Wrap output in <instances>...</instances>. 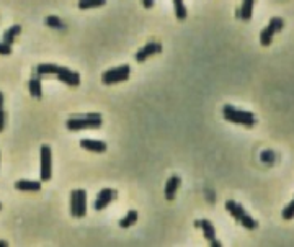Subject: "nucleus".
I'll use <instances>...</instances> for the list:
<instances>
[{
  "instance_id": "bb28decb",
  "label": "nucleus",
  "mask_w": 294,
  "mask_h": 247,
  "mask_svg": "<svg viewBox=\"0 0 294 247\" xmlns=\"http://www.w3.org/2000/svg\"><path fill=\"white\" fill-rule=\"evenodd\" d=\"M211 245H213V247H221L222 244L218 241V239H213V241H211Z\"/></svg>"
},
{
  "instance_id": "412c9836",
  "label": "nucleus",
  "mask_w": 294,
  "mask_h": 247,
  "mask_svg": "<svg viewBox=\"0 0 294 247\" xmlns=\"http://www.w3.org/2000/svg\"><path fill=\"white\" fill-rule=\"evenodd\" d=\"M46 25L51 26V28H57V30H61V28L64 26L62 22H61V18L59 17H54V15L46 17Z\"/></svg>"
},
{
  "instance_id": "5701e85b",
  "label": "nucleus",
  "mask_w": 294,
  "mask_h": 247,
  "mask_svg": "<svg viewBox=\"0 0 294 247\" xmlns=\"http://www.w3.org/2000/svg\"><path fill=\"white\" fill-rule=\"evenodd\" d=\"M0 54L2 56H9V54H12V46L10 45H7V43H0Z\"/></svg>"
},
{
  "instance_id": "2eb2a0df",
  "label": "nucleus",
  "mask_w": 294,
  "mask_h": 247,
  "mask_svg": "<svg viewBox=\"0 0 294 247\" xmlns=\"http://www.w3.org/2000/svg\"><path fill=\"white\" fill-rule=\"evenodd\" d=\"M199 223V228L203 229V234H204V239L206 241H213V239H216V229H214V226L209 220H201V221H198Z\"/></svg>"
},
{
  "instance_id": "c85d7f7f",
  "label": "nucleus",
  "mask_w": 294,
  "mask_h": 247,
  "mask_svg": "<svg viewBox=\"0 0 294 247\" xmlns=\"http://www.w3.org/2000/svg\"><path fill=\"white\" fill-rule=\"evenodd\" d=\"M5 245H9V244H7L5 241H0V247H5Z\"/></svg>"
},
{
  "instance_id": "ddd939ff",
  "label": "nucleus",
  "mask_w": 294,
  "mask_h": 247,
  "mask_svg": "<svg viewBox=\"0 0 294 247\" xmlns=\"http://www.w3.org/2000/svg\"><path fill=\"white\" fill-rule=\"evenodd\" d=\"M15 188L20 190V192H39V190H41V182L18 180V182H15Z\"/></svg>"
},
{
  "instance_id": "f257e3e1",
  "label": "nucleus",
  "mask_w": 294,
  "mask_h": 247,
  "mask_svg": "<svg viewBox=\"0 0 294 247\" xmlns=\"http://www.w3.org/2000/svg\"><path fill=\"white\" fill-rule=\"evenodd\" d=\"M36 74L39 77L56 75L61 82L67 84V86H70V87L80 86V75L74 72V70L67 69V67H61V66H56V64H39L36 69Z\"/></svg>"
},
{
  "instance_id": "a211bd4d",
  "label": "nucleus",
  "mask_w": 294,
  "mask_h": 247,
  "mask_svg": "<svg viewBox=\"0 0 294 247\" xmlns=\"http://www.w3.org/2000/svg\"><path fill=\"white\" fill-rule=\"evenodd\" d=\"M136 221H138V211L131 210V211H128V215L124 218H121L119 226L123 229H128V228H131L133 224H136Z\"/></svg>"
},
{
  "instance_id": "9d476101",
  "label": "nucleus",
  "mask_w": 294,
  "mask_h": 247,
  "mask_svg": "<svg viewBox=\"0 0 294 247\" xmlns=\"http://www.w3.org/2000/svg\"><path fill=\"white\" fill-rule=\"evenodd\" d=\"M162 53V45L160 43H147L144 48H141L138 53H136V61L139 62H144L147 58H150V56L154 54H159Z\"/></svg>"
},
{
  "instance_id": "f03ea898",
  "label": "nucleus",
  "mask_w": 294,
  "mask_h": 247,
  "mask_svg": "<svg viewBox=\"0 0 294 247\" xmlns=\"http://www.w3.org/2000/svg\"><path fill=\"white\" fill-rule=\"evenodd\" d=\"M67 130L80 131V130H97L102 126V115L100 113H87L82 118H70L66 121Z\"/></svg>"
},
{
  "instance_id": "dca6fc26",
  "label": "nucleus",
  "mask_w": 294,
  "mask_h": 247,
  "mask_svg": "<svg viewBox=\"0 0 294 247\" xmlns=\"http://www.w3.org/2000/svg\"><path fill=\"white\" fill-rule=\"evenodd\" d=\"M28 87H30L31 97L36 98V100H39V98L43 97V89H41V79H39V75L38 77L34 75L33 79L30 80V84H28Z\"/></svg>"
},
{
  "instance_id": "1a4fd4ad",
  "label": "nucleus",
  "mask_w": 294,
  "mask_h": 247,
  "mask_svg": "<svg viewBox=\"0 0 294 247\" xmlns=\"http://www.w3.org/2000/svg\"><path fill=\"white\" fill-rule=\"evenodd\" d=\"M116 190H113V188H103L102 192H100L97 195V200H95V210H103L106 208L108 204L116 198Z\"/></svg>"
},
{
  "instance_id": "423d86ee",
  "label": "nucleus",
  "mask_w": 294,
  "mask_h": 247,
  "mask_svg": "<svg viewBox=\"0 0 294 247\" xmlns=\"http://www.w3.org/2000/svg\"><path fill=\"white\" fill-rule=\"evenodd\" d=\"M129 72H131V67L129 66H119V67H113L102 75V82L106 86H113V84L118 82H124L129 79Z\"/></svg>"
},
{
  "instance_id": "cd10ccee",
  "label": "nucleus",
  "mask_w": 294,
  "mask_h": 247,
  "mask_svg": "<svg viewBox=\"0 0 294 247\" xmlns=\"http://www.w3.org/2000/svg\"><path fill=\"white\" fill-rule=\"evenodd\" d=\"M4 94H2V92H0V108H4Z\"/></svg>"
},
{
  "instance_id": "4be33fe9",
  "label": "nucleus",
  "mask_w": 294,
  "mask_h": 247,
  "mask_svg": "<svg viewBox=\"0 0 294 247\" xmlns=\"http://www.w3.org/2000/svg\"><path fill=\"white\" fill-rule=\"evenodd\" d=\"M283 218H284V220H292V218H294V200L288 204V207H286L284 210H283Z\"/></svg>"
},
{
  "instance_id": "6e6552de",
  "label": "nucleus",
  "mask_w": 294,
  "mask_h": 247,
  "mask_svg": "<svg viewBox=\"0 0 294 247\" xmlns=\"http://www.w3.org/2000/svg\"><path fill=\"white\" fill-rule=\"evenodd\" d=\"M41 180L49 182L53 177V156H51V147L48 144L41 146Z\"/></svg>"
},
{
  "instance_id": "a878e982",
  "label": "nucleus",
  "mask_w": 294,
  "mask_h": 247,
  "mask_svg": "<svg viewBox=\"0 0 294 247\" xmlns=\"http://www.w3.org/2000/svg\"><path fill=\"white\" fill-rule=\"evenodd\" d=\"M262 160H265V162H271V160H273V154H271V152L263 154V156H262Z\"/></svg>"
},
{
  "instance_id": "f3484780",
  "label": "nucleus",
  "mask_w": 294,
  "mask_h": 247,
  "mask_svg": "<svg viewBox=\"0 0 294 247\" xmlns=\"http://www.w3.org/2000/svg\"><path fill=\"white\" fill-rule=\"evenodd\" d=\"M21 33V26L20 25H13V26H10L9 30H5V33H4V43H7V45H13V41L17 39V36Z\"/></svg>"
},
{
  "instance_id": "c756f323",
  "label": "nucleus",
  "mask_w": 294,
  "mask_h": 247,
  "mask_svg": "<svg viewBox=\"0 0 294 247\" xmlns=\"http://www.w3.org/2000/svg\"><path fill=\"white\" fill-rule=\"evenodd\" d=\"M0 208H2V204H0Z\"/></svg>"
},
{
  "instance_id": "39448f33",
  "label": "nucleus",
  "mask_w": 294,
  "mask_h": 247,
  "mask_svg": "<svg viewBox=\"0 0 294 247\" xmlns=\"http://www.w3.org/2000/svg\"><path fill=\"white\" fill-rule=\"evenodd\" d=\"M70 213L74 218H83L87 213V192L74 190L70 193Z\"/></svg>"
},
{
  "instance_id": "393cba45",
  "label": "nucleus",
  "mask_w": 294,
  "mask_h": 247,
  "mask_svg": "<svg viewBox=\"0 0 294 247\" xmlns=\"http://www.w3.org/2000/svg\"><path fill=\"white\" fill-rule=\"evenodd\" d=\"M155 4V0H142V5H144V9H152Z\"/></svg>"
},
{
  "instance_id": "aec40b11",
  "label": "nucleus",
  "mask_w": 294,
  "mask_h": 247,
  "mask_svg": "<svg viewBox=\"0 0 294 247\" xmlns=\"http://www.w3.org/2000/svg\"><path fill=\"white\" fill-rule=\"evenodd\" d=\"M106 0H78V9L80 10H89V9H95V7L103 5Z\"/></svg>"
},
{
  "instance_id": "7ed1b4c3",
  "label": "nucleus",
  "mask_w": 294,
  "mask_h": 247,
  "mask_svg": "<svg viewBox=\"0 0 294 247\" xmlns=\"http://www.w3.org/2000/svg\"><path fill=\"white\" fill-rule=\"evenodd\" d=\"M222 115H224V118L227 119V121L247 126V128H252V126L257 123L254 113L237 110L235 107H232V105H224V107H222Z\"/></svg>"
},
{
  "instance_id": "9b49d317",
  "label": "nucleus",
  "mask_w": 294,
  "mask_h": 247,
  "mask_svg": "<svg viewBox=\"0 0 294 247\" xmlns=\"http://www.w3.org/2000/svg\"><path fill=\"white\" fill-rule=\"evenodd\" d=\"M80 147L85 151H90V152H105L106 151V143L103 141H98V139H82L80 141Z\"/></svg>"
},
{
  "instance_id": "4468645a",
  "label": "nucleus",
  "mask_w": 294,
  "mask_h": 247,
  "mask_svg": "<svg viewBox=\"0 0 294 247\" xmlns=\"http://www.w3.org/2000/svg\"><path fill=\"white\" fill-rule=\"evenodd\" d=\"M254 4H255V0H242V7L237 15L243 20V22H250V18H252Z\"/></svg>"
},
{
  "instance_id": "f8f14e48",
  "label": "nucleus",
  "mask_w": 294,
  "mask_h": 247,
  "mask_svg": "<svg viewBox=\"0 0 294 247\" xmlns=\"http://www.w3.org/2000/svg\"><path fill=\"white\" fill-rule=\"evenodd\" d=\"M178 187H180V177H178V175H172V177L167 180V185H165V198L169 201L175 200Z\"/></svg>"
},
{
  "instance_id": "0eeeda50",
  "label": "nucleus",
  "mask_w": 294,
  "mask_h": 247,
  "mask_svg": "<svg viewBox=\"0 0 294 247\" xmlns=\"http://www.w3.org/2000/svg\"><path fill=\"white\" fill-rule=\"evenodd\" d=\"M284 26V22L279 17H275L270 20L268 26H265L263 30L260 31V43L262 46H270L271 45V39H273V34L281 31Z\"/></svg>"
},
{
  "instance_id": "b1692460",
  "label": "nucleus",
  "mask_w": 294,
  "mask_h": 247,
  "mask_svg": "<svg viewBox=\"0 0 294 247\" xmlns=\"http://www.w3.org/2000/svg\"><path fill=\"white\" fill-rule=\"evenodd\" d=\"M5 121H7V113L4 108H0V133H2L5 128Z\"/></svg>"
},
{
  "instance_id": "6ab92c4d",
  "label": "nucleus",
  "mask_w": 294,
  "mask_h": 247,
  "mask_svg": "<svg viewBox=\"0 0 294 247\" xmlns=\"http://www.w3.org/2000/svg\"><path fill=\"white\" fill-rule=\"evenodd\" d=\"M174 9H175V17L180 20V22L186 20V15H188V13H186L183 0H174Z\"/></svg>"
},
{
  "instance_id": "20e7f679",
  "label": "nucleus",
  "mask_w": 294,
  "mask_h": 247,
  "mask_svg": "<svg viewBox=\"0 0 294 247\" xmlns=\"http://www.w3.org/2000/svg\"><path fill=\"white\" fill-rule=\"evenodd\" d=\"M226 210L232 215L234 220H235V221H239L245 229H250V231H252V229H255L257 226H258L254 218L250 216L245 210H243L242 204L235 203V201H232V200H227V201H226Z\"/></svg>"
}]
</instances>
